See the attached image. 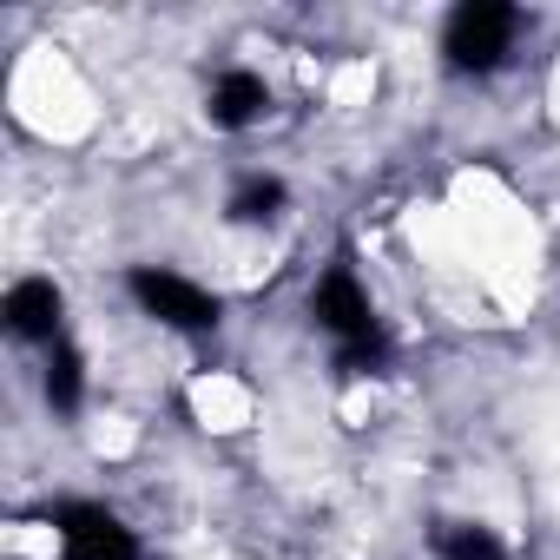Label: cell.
Here are the masks:
<instances>
[{
	"label": "cell",
	"instance_id": "ba28073f",
	"mask_svg": "<svg viewBox=\"0 0 560 560\" xmlns=\"http://www.w3.org/2000/svg\"><path fill=\"white\" fill-rule=\"evenodd\" d=\"M80 396H86V363H80V350L60 337V343H54V357H47V402H54L60 416H73V409H80Z\"/></svg>",
	"mask_w": 560,
	"mask_h": 560
},
{
	"label": "cell",
	"instance_id": "5b68a950",
	"mask_svg": "<svg viewBox=\"0 0 560 560\" xmlns=\"http://www.w3.org/2000/svg\"><path fill=\"white\" fill-rule=\"evenodd\" d=\"M0 317H8V330L27 337V343H60L67 298H60L54 277H21V284L8 291V304H0Z\"/></svg>",
	"mask_w": 560,
	"mask_h": 560
},
{
	"label": "cell",
	"instance_id": "3957f363",
	"mask_svg": "<svg viewBox=\"0 0 560 560\" xmlns=\"http://www.w3.org/2000/svg\"><path fill=\"white\" fill-rule=\"evenodd\" d=\"M60 521V540H67V560H139V540L119 514L93 508V501H67L54 508Z\"/></svg>",
	"mask_w": 560,
	"mask_h": 560
},
{
	"label": "cell",
	"instance_id": "8992f818",
	"mask_svg": "<svg viewBox=\"0 0 560 560\" xmlns=\"http://www.w3.org/2000/svg\"><path fill=\"white\" fill-rule=\"evenodd\" d=\"M205 113H211V126H218V132H244V126L264 113V80H257V73H244V67L218 73V80H211V93H205Z\"/></svg>",
	"mask_w": 560,
	"mask_h": 560
},
{
	"label": "cell",
	"instance_id": "9c48e42d",
	"mask_svg": "<svg viewBox=\"0 0 560 560\" xmlns=\"http://www.w3.org/2000/svg\"><path fill=\"white\" fill-rule=\"evenodd\" d=\"M284 211V185L277 178H244L237 191H231V218L237 224H264V218H277Z\"/></svg>",
	"mask_w": 560,
	"mask_h": 560
},
{
	"label": "cell",
	"instance_id": "7a4b0ae2",
	"mask_svg": "<svg viewBox=\"0 0 560 560\" xmlns=\"http://www.w3.org/2000/svg\"><path fill=\"white\" fill-rule=\"evenodd\" d=\"M132 298H139V311L159 317L165 330H211V324H218V298H211L205 284H191V277H178V270L139 264V270H132Z\"/></svg>",
	"mask_w": 560,
	"mask_h": 560
},
{
	"label": "cell",
	"instance_id": "6da1fadb",
	"mask_svg": "<svg viewBox=\"0 0 560 560\" xmlns=\"http://www.w3.org/2000/svg\"><path fill=\"white\" fill-rule=\"evenodd\" d=\"M514 34H521V14L508 0H468V8H455L448 27H442V54H448L455 73H494L508 60Z\"/></svg>",
	"mask_w": 560,
	"mask_h": 560
},
{
	"label": "cell",
	"instance_id": "52a82bcc",
	"mask_svg": "<svg viewBox=\"0 0 560 560\" xmlns=\"http://www.w3.org/2000/svg\"><path fill=\"white\" fill-rule=\"evenodd\" d=\"M429 547H435L442 560H508L501 534H494V527H481V521H435Z\"/></svg>",
	"mask_w": 560,
	"mask_h": 560
},
{
	"label": "cell",
	"instance_id": "277c9868",
	"mask_svg": "<svg viewBox=\"0 0 560 560\" xmlns=\"http://www.w3.org/2000/svg\"><path fill=\"white\" fill-rule=\"evenodd\" d=\"M311 317H317V330H330V337H337V350H350V343L376 337L370 298H363V284H357V277H350L343 264L317 277V291H311Z\"/></svg>",
	"mask_w": 560,
	"mask_h": 560
}]
</instances>
